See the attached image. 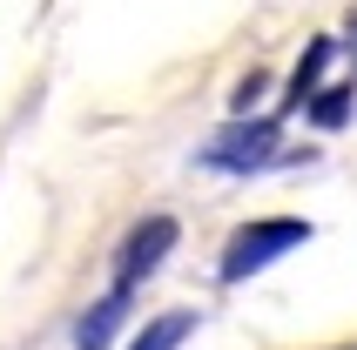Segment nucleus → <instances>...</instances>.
Instances as JSON below:
<instances>
[{"instance_id": "4", "label": "nucleus", "mask_w": 357, "mask_h": 350, "mask_svg": "<svg viewBox=\"0 0 357 350\" xmlns=\"http://www.w3.org/2000/svg\"><path fill=\"white\" fill-rule=\"evenodd\" d=\"M121 310H128V296H121V290H115V296H101L95 310L75 324V350H108V337L121 330Z\"/></svg>"}, {"instance_id": "9", "label": "nucleus", "mask_w": 357, "mask_h": 350, "mask_svg": "<svg viewBox=\"0 0 357 350\" xmlns=\"http://www.w3.org/2000/svg\"><path fill=\"white\" fill-rule=\"evenodd\" d=\"M344 350H357V344H344Z\"/></svg>"}, {"instance_id": "5", "label": "nucleus", "mask_w": 357, "mask_h": 350, "mask_svg": "<svg viewBox=\"0 0 357 350\" xmlns=\"http://www.w3.org/2000/svg\"><path fill=\"white\" fill-rule=\"evenodd\" d=\"M337 54V40H310L303 47V61H297V75H290V95H283V108H310V101L324 95L317 88V75H324V61Z\"/></svg>"}, {"instance_id": "8", "label": "nucleus", "mask_w": 357, "mask_h": 350, "mask_svg": "<svg viewBox=\"0 0 357 350\" xmlns=\"http://www.w3.org/2000/svg\"><path fill=\"white\" fill-rule=\"evenodd\" d=\"M351 61H357V7H351Z\"/></svg>"}, {"instance_id": "7", "label": "nucleus", "mask_w": 357, "mask_h": 350, "mask_svg": "<svg viewBox=\"0 0 357 350\" xmlns=\"http://www.w3.org/2000/svg\"><path fill=\"white\" fill-rule=\"evenodd\" d=\"M344 115H351V88H324V95L310 101V121H317V128H337Z\"/></svg>"}, {"instance_id": "2", "label": "nucleus", "mask_w": 357, "mask_h": 350, "mask_svg": "<svg viewBox=\"0 0 357 350\" xmlns=\"http://www.w3.org/2000/svg\"><path fill=\"white\" fill-rule=\"evenodd\" d=\"M277 121H229L209 149H202V169H222V175H250V169H270L277 162Z\"/></svg>"}, {"instance_id": "3", "label": "nucleus", "mask_w": 357, "mask_h": 350, "mask_svg": "<svg viewBox=\"0 0 357 350\" xmlns=\"http://www.w3.org/2000/svg\"><path fill=\"white\" fill-rule=\"evenodd\" d=\"M169 250H176V222H169V215H149V222H135V229H128V243H121V256H115V290L128 296L142 276H155Z\"/></svg>"}, {"instance_id": "1", "label": "nucleus", "mask_w": 357, "mask_h": 350, "mask_svg": "<svg viewBox=\"0 0 357 350\" xmlns=\"http://www.w3.org/2000/svg\"><path fill=\"white\" fill-rule=\"evenodd\" d=\"M310 243V222H297V215H270V222H250V229H236L229 243H222V283H243V276L270 270L277 256L303 250Z\"/></svg>"}, {"instance_id": "6", "label": "nucleus", "mask_w": 357, "mask_h": 350, "mask_svg": "<svg viewBox=\"0 0 357 350\" xmlns=\"http://www.w3.org/2000/svg\"><path fill=\"white\" fill-rule=\"evenodd\" d=\"M196 330V310H169V317H149V324H142V337L128 350H176L182 337Z\"/></svg>"}]
</instances>
